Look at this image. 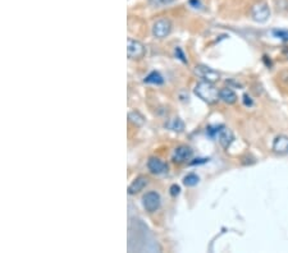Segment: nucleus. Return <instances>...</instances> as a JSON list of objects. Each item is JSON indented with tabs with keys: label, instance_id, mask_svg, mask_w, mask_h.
Listing matches in <instances>:
<instances>
[{
	"label": "nucleus",
	"instance_id": "20e7f679",
	"mask_svg": "<svg viewBox=\"0 0 288 253\" xmlns=\"http://www.w3.org/2000/svg\"><path fill=\"white\" fill-rule=\"evenodd\" d=\"M145 46L140 41L128 38L127 41V55L130 59H141L145 55Z\"/></svg>",
	"mask_w": 288,
	"mask_h": 253
},
{
	"label": "nucleus",
	"instance_id": "39448f33",
	"mask_svg": "<svg viewBox=\"0 0 288 253\" xmlns=\"http://www.w3.org/2000/svg\"><path fill=\"white\" fill-rule=\"evenodd\" d=\"M160 203H162V199H160L159 193H156V192H147L146 195L142 197V205L149 212L156 211L160 207Z\"/></svg>",
	"mask_w": 288,
	"mask_h": 253
},
{
	"label": "nucleus",
	"instance_id": "f257e3e1",
	"mask_svg": "<svg viewBox=\"0 0 288 253\" xmlns=\"http://www.w3.org/2000/svg\"><path fill=\"white\" fill-rule=\"evenodd\" d=\"M195 94L208 104H215L220 98V91H218V88L211 82H206V81H202L196 84Z\"/></svg>",
	"mask_w": 288,
	"mask_h": 253
},
{
	"label": "nucleus",
	"instance_id": "f3484780",
	"mask_svg": "<svg viewBox=\"0 0 288 253\" xmlns=\"http://www.w3.org/2000/svg\"><path fill=\"white\" fill-rule=\"evenodd\" d=\"M179 192H181V188L178 187V185H172L171 187V195L172 196H177V195H179Z\"/></svg>",
	"mask_w": 288,
	"mask_h": 253
},
{
	"label": "nucleus",
	"instance_id": "dca6fc26",
	"mask_svg": "<svg viewBox=\"0 0 288 253\" xmlns=\"http://www.w3.org/2000/svg\"><path fill=\"white\" fill-rule=\"evenodd\" d=\"M168 126L171 128L172 131H175V132H182L184 129V124L181 119H178V118H175V119H173L171 123L168 124Z\"/></svg>",
	"mask_w": 288,
	"mask_h": 253
},
{
	"label": "nucleus",
	"instance_id": "f8f14e48",
	"mask_svg": "<svg viewBox=\"0 0 288 253\" xmlns=\"http://www.w3.org/2000/svg\"><path fill=\"white\" fill-rule=\"evenodd\" d=\"M237 98H238V97H237V94L232 88L225 87V88L220 90V100L224 101L225 104L232 105V104H234L236 101H237Z\"/></svg>",
	"mask_w": 288,
	"mask_h": 253
},
{
	"label": "nucleus",
	"instance_id": "f03ea898",
	"mask_svg": "<svg viewBox=\"0 0 288 253\" xmlns=\"http://www.w3.org/2000/svg\"><path fill=\"white\" fill-rule=\"evenodd\" d=\"M251 15H252V19L255 22H259V23L266 22L270 17L269 5L265 2H260V3L255 4L251 9Z\"/></svg>",
	"mask_w": 288,
	"mask_h": 253
},
{
	"label": "nucleus",
	"instance_id": "6e6552de",
	"mask_svg": "<svg viewBox=\"0 0 288 253\" xmlns=\"http://www.w3.org/2000/svg\"><path fill=\"white\" fill-rule=\"evenodd\" d=\"M192 150L187 146H179L174 150L173 152V160L175 163H186V161H190L192 159Z\"/></svg>",
	"mask_w": 288,
	"mask_h": 253
},
{
	"label": "nucleus",
	"instance_id": "423d86ee",
	"mask_svg": "<svg viewBox=\"0 0 288 253\" xmlns=\"http://www.w3.org/2000/svg\"><path fill=\"white\" fill-rule=\"evenodd\" d=\"M172 31V24L168 19H159L152 26V35L158 38L167 37Z\"/></svg>",
	"mask_w": 288,
	"mask_h": 253
},
{
	"label": "nucleus",
	"instance_id": "aec40b11",
	"mask_svg": "<svg viewBox=\"0 0 288 253\" xmlns=\"http://www.w3.org/2000/svg\"><path fill=\"white\" fill-rule=\"evenodd\" d=\"M151 2L155 4H159V5H164V4H169L171 2H173V0H151Z\"/></svg>",
	"mask_w": 288,
	"mask_h": 253
},
{
	"label": "nucleus",
	"instance_id": "9b49d317",
	"mask_svg": "<svg viewBox=\"0 0 288 253\" xmlns=\"http://www.w3.org/2000/svg\"><path fill=\"white\" fill-rule=\"evenodd\" d=\"M147 183H149V179L146 176H138V178H136L128 187L130 195H136V193L141 192L147 185Z\"/></svg>",
	"mask_w": 288,
	"mask_h": 253
},
{
	"label": "nucleus",
	"instance_id": "9d476101",
	"mask_svg": "<svg viewBox=\"0 0 288 253\" xmlns=\"http://www.w3.org/2000/svg\"><path fill=\"white\" fill-rule=\"evenodd\" d=\"M147 167L152 174H156V175L164 174L168 170L167 164L164 161H162L160 159H158V157H151L149 160V163H147Z\"/></svg>",
	"mask_w": 288,
	"mask_h": 253
},
{
	"label": "nucleus",
	"instance_id": "2eb2a0df",
	"mask_svg": "<svg viewBox=\"0 0 288 253\" xmlns=\"http://www.w3.org/2000/svg\"><path fill=\"white\" fill-rule=\"evenodd\" d=\"M199 180L200 179L196 174H188L183 178V183H184V185H187V187H195V185L199 183Z\"/></svg>",
	"mask_w": 288,
	"mask_h": 253
},
{
	"label": "nucleus",
	"instance_id": "0eeeda50",
	"mask_svg": "<svg viewBox=\"0 0 288 253\" xmlns=\"http://www.w3.org/2000/svg\"><path fill=\"white\" fill-rule=\"evenodd\" d=\"M214 133L216 134L219 143H220V145H222L224 148H227V147L233 142V139H234L233 133H232L229 129H228V128H224V126H219V128H216V129L214 131Z\"/></svg>",
	"mask_w": 288,
	"mask_h": 253
},
{
	"label": "nucleus",
	"instance_id": "7ed1b4c3",
	"mask_svg": "<svg viewBox=\"0 0 288 253\" xmlns=\"http://www.w3.org/2000/svg\"><path fill=\"white\" fill-rule=\"evenodd\" d=\"M195 74L202 81L211 82V83L216 82L220 78V74L216 70L211 69L210 66H206V65H196L195 66Z\"/></svg>",
	"mask_w": 288,
	"mask_h": 253
},
{
	"label": "nucleus",
	"instance_id": "4468645a",
	"mask_svg": "<svg viewBox=\"0 0 288 253\" xmlns=\"http://www.w3.org/2000/svg\"><path fill=\"white\" fill-rule=\"evenodd\" d=\"M128 118H130L131 123H133L134 125H142V124H143V122H145V119H143V116H142L138 111H132V113H130Z\"/></svg>",
	"mask_w": 288,
	"mask_h": 253
},
{
	"label": "nucleus",
	"instance_id": "ddd939ff",
	"mask_svg": "<svg viewBox=\"0 0 288 253\" xmlns=\"http://www.w3.org/2000/svg\"><path fill=\"white\" fill-rule=\"evenodd\" d=\"M145 82L146 83H151V84H162L164 82V79H163L162 75H160V73L151 72L147 77L145 78Z\"/></svg>",
	"mask_w": 288,
	"mask_h": 253
},
{
	"label": "nucleus",
	"instance_id": "a211bd4d",
	"mask_svg": "<svg viewBox=\"0 0 288 253\" xmlns=\"http://www.w3.org/2000/svg\"><path fill=\"white\" fill-rule=\"evenodd\" d=\"M175 55H178V59H181V60H182L183 63H187V60L184 59V54L182 53V50H181L179 47H177V49H175Z\"/></svg>",
	"mask_w": 288,
	"mask_h": 253
},
{
	"label": "nucleus",
	"instance_id": "412c9836",
	"mask_svg": "<svg viewBox=\"0 0 288 253\" xmlns=\"http://www.w3.org/2000/svg\"><path fill=\"white\" fill-rule=\"evenodd\" d=\"M283 55L286 56V59H288V47L284 49V51H283Z\"/></svg>",
	"mask_w": 288,
	"mask_h": 253
},
{
	"label": "nucleus",
	"instance_id": "4be33fe9",
	"mask_svg": "<svg viewBox=\"0 0 288 253\" xmlns=\"http://www.w3.org/2000/svg\"><path fill=\"white\" fill-rule=\"evenodd\" d=\"M287 38H288V37H287Z\"/></svg>",
	"mask_w": 288,
	"mask_h": 253
},
{
	"label": "nucleus",
	"instance_id": "1a4fd4ad",
	"mask_svg": "<svg viewBox=\"0 0 288 253\" xmlns=\"http://www.w3.org/2000/svg\"><path fill=\"white\" fill-rule=\"evenodd\" d=\"M273 151L277 155H287L288 154V136L281 134L275 137L273 142Z\"/></svg>",
	"mask_w": 288,
	"mask_h": 253
},
{
	"label": "nucleus",
	"instance_id": "6ab92c4d",
	"mask_svg": "<svg viewBox=\"0 0 288 253\" xmlns=\"http://www.w3.org/2000/svg\"><path fill=\"white\" fill-rule=\"evenodd\" d=\"M243 102H245V105L251 106V105H252V100H251V97H250L249 95H245V96H243Z\"/></svg>",
	"mask_w": 288,
	"mask_h": 253
}]
</instances>
